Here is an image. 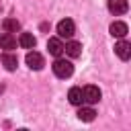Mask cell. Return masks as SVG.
I'll list each match as a JSON object with an SVG mask.
<instances>
[{
    "mask_svg": "<svg viewBox=\"0 0 131 131\" xmlns=\"http://www.w3.org/2000/svg\"><path fill=\"white\" fill-rule=\"evenodd\" d=\"M35 43H37V39H35L31 33H20V37H18V45H20V47H25V49H33Z\"/></svg>",
    "mask_w": 131,
    "mask_h": 131,
    "instance_id": "obj_10",
    "label": "cell"
},
{
    "mask_svg": "<svg viewBox=\"0 0 131 131\" xmlns=\"http://www.w3.org/2000/svg\"><path fill=\"white\" fill-rule=\"evenodd\" d=\"M51 70H53V74L57 76V78H70L72 74H74V66H72V61H68V59H61V57H57L55 61H53V66H51Z\"/></svg>",
    "mask_w": 131,
    "mask_h": 131,
    "instance_id": "obj_1",
    "label": "cell"
},
{
    "mask_svg": "<svg viewBox=\"0 0 131 131\" xmlns=\"http://www.w3.org/2000/svg\"><path fill=\"white\" fill-rule=\"evenodd\" d=\"M115 53H117L123 61H127V59L131 57V45H129L127 41H119V43H115Z\"/></svg>",
    "mask_w": 131,
    "mask_h": 131,
    "instance_id": "obj_6",
    "label": "cell"
},
{
    "mask_svg": "<svg viewBox=\"0 0 131 131\" xmlns=\"http://www.w3.org/2000/svg\"><path fill=\"white\" fill-rule=\"evenodd\" d=\"M108 31H111V35H113V37L123 39V37L127 35V31H129V29H127V25H125L123 20H115V23L111 25V29H108Z\"/></svg>",
    "mask_w": 131,
    "mask_h": 131,
    "instance_id": "obj_7",
    "label": "cell"
},
{
    "mask_svg": "<svg viewBox=\"0 0 131 131\" xmlns=\"http://www.w3.org/2000/svg\"><path fill=\"white\" fill-rule=\"evenodd\" d=\"M25 61H27V66H29L31 70H41V68L45 66L43 55H41V53H37V51H29V53H27V57H25Z\"/></svg>",
    "mask_w": 131,
    "mask_h": 131,
    "instance_id": "obj_4",
    "label": "cell"
},
{
    "mask_svg": "<svg viewBox=\"0 0 131 131\" xmlns=\"http://www.w3.org/2000/svg\"><path fill=\"white\" fill-rule=\"evenodd\" d=\"M74 33H76V25H74L72 18H63V20L57 23V35H59V39H70V37H74Z\"/></svg>",
    "mask_w": 131,
    "mask_h": 131,
    "instance_id": "obj_2",
    "label": "cell"
},
{
    "mask_svg": "<svg viewBox=\"0 0 131 131\" xmlns=\"http://www.w3.org/2000/svg\"><path fill=\"white\" fill-rule=\"evenodd\" d=\"M94 117H96V111H94L92 106H82V108L78 111V119H80V121L90 123V121H94Z\"/></svg>",
    "mask_w": 131,
    "mask_h": 131,
    "instance_id": "obj_13",
    "label": "cell"
},
{
    "mask_svg": "<svg viewBox=\"0 0 131 131\" xmlns=\"http://www.w3.org/2000/svg\"><path fill=\"white\" fill-rule=\"evenodd\" d=\"M2 63H4V68L8 70V72H14L16 70V66H18V59H16V55H12V53H4L2 55Z\"/></svg>",
    "mask_w": 131,
    "mask_h": 131,
    "instance_id": "obj_11",
    "label": "cell"
},
{
    "mask_svg": "<svg viewBox=\"0 0 131 131\" xmlns=\"http://www.w3.org/2000/svg\"><path fill=\"white\" fill-rule=\"evenodd\" d=\"M100 96H102V94H100V88H98V86H92V84H90V86H84V88H82V98H84L86 104L98 102Z\"/></svg>",
    "mask_w": 131,
    "mask_h": 131,
    "instance_id": "obj_3",
    "label": "cell"
},
{
    "mask_svg": "<svg viewBox=\"0 0 131 131\" xmlns=\"http://www.w3.org/2000/svg\"><path fill=\"white\" fill-rule=\"evenodd\" d=\"M108 10L113 14H125L127 12V0H108Z\"/></svg>",
    "mask_w": 131,
    "mask_h": 131,
    "instance_id": "obj_9",
    "label": "cell"
},
{
    "mask_svg": "<svg viewBox=\"0 0 131 131\" xmlns=\"http://www.w3.org/2000/svg\"><path fill=\"white\" fill-rule=\"evenodd\" d=\"M2 29H4L6 33H16V31L20 29V23H18L16 18H4V20H2Z\"/></svg>",
    "mask_w": 131,
    "mask_h": 131,
    "instance_id": "obj_15",
    "label": "cell"
},
{
    "mask_svg": "<svg viewBox=\"0 0 131 131\" xmlns=\"http://www.w3.org/2000/svg\"><path fill=\"white\" fill-rule=\"evenodd\" d=\"M63 51H66L70 57H80V55H82V43H78V41H70V43L63 45Z\"/></svg>",
    "mask_w": 131,
    "mask_h": 131,
    "instance_id": "obj_8",
    "label": "cell"
},
{
    "mask_svg": "<svg viewBox=\"0 0 131 131\" xmlns=\"http://www.w3.org/2000/svg\"><path fill=\"white\" fill-rule=\"evenodd\" d=\"M47 49H49L51 55L59 57V55L63 53V43H61V39H59V37H51V39L47 41Z\"/></svg>",
    "mask_w": 131,
    "mask_h": 131,
    "instance_id": "obj_5",
    "label": "cell"
},
{
    "mask_svg": "<svg viewBox=\"0 0 131 131\" xmlns=\"http://www.w3.org/2000/svg\"><path fill=\"white\" fill-rule=\"evenodd\" d=\"M0 47L2 49H14L16 47V39L10 33H2L0 35Z\"/></svg>",
    "mask_w": 131,
    "mask_h": 131,
    "instance_id": "obj_14",
    "label": "cell"
},
{
    "mask_svg": "<svg viewBox=\"0 0 131 131\" xmlns=\"http://www.w3.org/2000/svg\"><path fill=\"white\" fill-rule=\"evenodd\" d=\"M68 98H70V102H72V104L80 106V104L84 102V98H82V88H78V86L70 88V92H68Z\"/></svg>",
    "mask_w": 131,
    "mask_h": 131,
    "instance_id": "obj_12",
    "label": "cell"
}]
</instances>
